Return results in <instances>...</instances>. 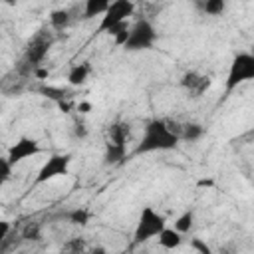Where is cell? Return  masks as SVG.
Returning <instances> with one entry per match:
<instances>
[{
	"label": "cell",
	"instance_id": "obj_1",
	"mask_svg": "<svg viewBox=\"0 0 254 254\" xmlns=\"http://www.w3.org/2000/svg\"><path fill=\"white\" fill-rule=\"evenodd\" d=\"M179 145V137L169 129L165 119H153L145 125L143 137L135 149V155L153 153V151H171Z\"/></svg>",
	"mask_w": 254,
	"mask_h": 254
},
{
	"label": "cell",
	"instance_id": "obj_2",
	"mask_svg": "<svg viewBox=\"0 0 254 254\" xmlns=\"http://www.w3.org/2000/svg\"><path fill=\"white\" fill-rule=\"evenodd\" d=\"M254 79V56L248 52H240L234 56L228 75H226V93L236 89L240 83Z\"/></svg>",
	"mask_w": 254,
	"mask_h": 254
},
{
	"label": "cell",
	"instance_id": "obj_3",
	"mask_svg": "<svg viewBox=\"0 0 254 254\" xmlns=\"http://www.w3.org/2000/svg\"><path fill=\"white\" fill-rule=\"evenodd\" d=\"M163 228H165V216L155 212L151 206H145L141 210V216H139V222L135 228L133 244H143V242L155 238Z\"/></svg>",
	"mask_w": 254,
	"mask_h": 254
},
{
	"label": "cell",
	"instance_id": "obj_4",
	"mask_svg": "<svg viewBox=\"0 0 254 254\" xmlns=\"http://www.w3.org/2000/svg\"><path fill=\"white\" fill-rule=\"evenodd\" d=\"M157 40V32L149 20L135 22L133 28H129L127 42L123 44V50L127 52H139V50H151Z\"/></svg>",
	"mask_w": 254,
	"mask_h": 254
},
{
	"label": "cell",
	"instance_id": "obj_5",
	"mask_svg": "<svg viewBox=\"0 0 254 254\" xmlns=\"http://www.w3.org/2000/svg\"><path fill=\"white\" fill-rule=\"evenodd\" d=\"M133 10H135V4L131 0H115V2H109V8L105 10V14L101 16V22L97 26V34H105L115 24L125 22V18L133 14Z\"/></svg>",
	"mask_w": 254,
	"mask_h": 254
},
{
	"label": "cell",
	"instance_id": "obj_6",
	"mask_svg": "<svg viewBox=\"0 0 254 254\" xmlns=\"http://www.w3.org/2000/svg\"><path fill=\"white\" fill-rule=\"evenodd\" d=\"M69 163H71V155L69 153H65V155H52L42 165V169L38 171V175L34 179V185H42V183H48V181H52L56 177L67 175Z\"/></svg>",
	"mask_w": 254,
	"mask_h": 254
},
{
	"label": "cell",
	"instance_id": "obj_7",
	"mask_svg": "<svg viewBox=\"0 0 254 254\" xmlns=\"http://www.w3.org/2000/svg\"><path fill=\"white\" fill-rule=\"evenodd\" d=\"M50 46H52V36H50L46 30H40V32L28 42V48H26V62L36 69L38 64H42V60L46 58Z\"/></svg>",
	"mask_w": 254,
	"mask_h": 254
},
{
	"label": "cell",
	"instance_id": "obj_8",
	"mask_svg": "<svg viewBox=\"0 0 254 254\" xmlns=\"http://www.w3.org/2000/svg\"><path fill=\"white\" fill-rule=\"evenodd\" d=\"M40 151H42V149H40V143H38L36 139H32V137H20V139L8 149L6 159H8V163L14 167V165L22 163L24 159L38 155Z\"/></svg>",
	"mask_w": 254,
	"mask_h": 254
},
{
	"label": "cell",
	"instance_id": "obj_9",
	"mask_svg": "<svg viewBox=\"0 0 254 254\" xmlns=\"http://www.w3.org/2000/svg\"><path fill=\"white\" fill-rule=\"evenodd\" d=\"M181 85L189 91V97H200L208 87H210V79L206 75H200L196 71H187L181 77Z\"/></svg>",
	"mask_w": 254,
	"mask_h": 254
},
{
	"label": "cell",
	"instance_id": "obj_10",
	"mask_svg": "<svg viewBox=\"0 0 254 254\" xmlns=\"http://www.w3.org/2000/svg\"><path fill=\"white\" fill-rule=\"evenodd\" d=\"M157 236H159V246L169 248V250H173V248L181 246V242H183V236H181L175 228H167V226H165Z\"/></svg>",
	"mask_w": 254,
	"mask_h": 254
},
{
	"label": "cell",
	"instance_id": "obj_11",
	"mask_svg": "<svg viewBox=\"0 0 254 254\" xmlns=\"http://www.w3.org/2000/svg\"><path fill=\"white\" fill-rule=\"evenodd\" d=\"M87 75H89V64L83 62V64H77V65H73L69 69L67 81H69V85H83L85 79H87Z\"/></svg>",
	"mask_w": 254,
	"mask_h": 254
},
{
	"label": "cell",
	"instance_id": "obj_12",
	"mask_svg": "<svg viewBox=\"0 0 254 254\" xmlns=\"http://www.w3.org/2000/svg\"><path fill=\"white\" fill-rule=\"evenodd\" d=\"M127 135H129V125H127V123H121V121H117V123L109 125V137H111V141H109V143L125 147Z\"/></svg>",
	"mask_w": 254,
	"mask_h": 254
},
{
	"label": "cell",
	"instance_id": "obj_13",
	"mask_svg": "<svg viewBox=\"0 0 254 254\" xmlns=\"http://www.w3.org/2000/svg\"><path fill=\"white\" fill-rule=\"evenodd\" d=\"M109 8V2L107 0H87L85 2V6H83V20H89V18H93V16H103L105 14V10Z\"/></svg>",
	"mask_w": 254,
	"mask_h": 254
},
{
	"label": "cell",
	"instance_id": "obj_14",
	"mask_svg": "<svg viewBox=\"0 0 254 254\" xmlns=\"http://www.w3.org/2000/svg\"><path fill=\"white\" fill-rule=\"evenodd\" d=\"M202 135H204V127H202L200 123H185V125H181V135H179V139L192 143V141H198Z\"/></svg>",
	"mask_w": 254,
	"mask_h": 254
},
{
	"label": "cell",
	"instance_id": "obj_15",
	"mask_svg": "<svg viewBox=\"0 0 254 254\" xmlns=\"http://www.w3.org/2000/svg\"><path fill=\"white\" fill-rule=\"evenodd\" d=\"M123 159H125V147L107 143L105 155H103V163L105 165H119V163H123Z\"/></svg>",
	"mask_w": 254,
	"mask_h": 254
},
{
	"label": "cell",
	"instance_id": "obj_16",
	"mask_svg": "<svg viewBox=\"0 0 254 254\" xmlns=\"http://www.w3.org/2000/svg\"><path fill=\"white\" fill-rule=\"evenodd\" d=\"M69 20H71V16H69V10H54L52 14H50V24L56 28V30H64L67 24H69Z\"/></svg>",
	"mask_w": 254,
	"mask_h": 254
},
{
	"label": "cell",
	"instance_id": "obj_17",
	"mask_svg": "<svg viewBox=\"0 0 254 254\" xmlns=\"http://www.w3.org/2000/svg\"><path fill=\"white\" fill-rule=\"evenodd\" d=\"M71 224H77V226H85L89 222V212L85 208H73V210H67L64 214Z\"/></svg>",
	"mask_w": 254,
	"mask_h": 254
},
{
	"label": "cell",
	"instance_id": "obj_18",
	"mask_svg": "<svg viewBox=\"0 0 254 254\" xmlns=\"http://www.w3.org/2000/svg\"><path fill=\"white\" fill-rule=\"evenodd\" d=\"M192 222H194V212H192V210H187V212H183V214L175 220V230H177L179 234H185V232L190 230Z\"/></svg>",
	"mask_w": 254,
	"mask_h": 254
},
{
	"label": "cell",
	"instance_id": "obj_19",
	"mask_svg": "<svg viewBox=\"0 0 254 254\" xmlns=\"http://www.w3.org/2000/svg\"><path fill=\"white\" fill-rule=\"evenodd\" d=\"M198 6H200L202 12H206L210 16H218V14L224 12L226 2L224 0H206V2H198Z\"/></svg>",
	"mask_w": 254,
	"mask_h": 254
},
{
	"label": "cell",
	"instance_id": "obj_20",
	"mask_svg": "<svg viewBox=\"0 0 254 254\" xmlns=\"http://www.w3.org/2000/svg\"><path fill=\"white\" fill-rule=\"evenodd\" d=\"M40 93L44 95V97H48V99H54V101H64L65 99V95H67V91L65 89H62V87H52V85H44V87H40Z\"/></svg>",
	"mask_w": 254,
	"mask_h": 254
},
{
	"label": "cell",
	"instance_id": "obj_21",
	"mask_svg": "<svg viewBox=\"0 0 254 254\" xmlns=\"http://www.w3.org/2000/svg\"><path fill=\"white\" fill-rule=\"evenodd\" d=\"M42 236V226L40 222H30L24 230H22V238L24 240H40Z\"/></svg>",
	"mask_w": 254,
	"mask_h": 254
},
{
	"label": "cell",
	"instance_id": "obj_22",
	"mask_svg": "<svg viewBox=\"0 0 254 254\" xmlns=\"http://www.w3.org/2000/svg\"><path fill=\"white\" fill-rule=\"evenodd\" d=\"M81 252H83V240L81 238H73L62 248V254H81Z\"/></svg>",
	"mask_w": 254,
	"mask_h": 254
},
{
	"label": "cell",
	"instance_id": "obj_23",
	"mask_svg": "<svg viewBox=\"0 0 254 254\" xmlns=\"http://www.w3.org/2000/svg\"><path fill=\"white\" fill-rule=\"evenodd\" d=\"M10 177H12V165L8 163L6 157H0V187L6 185L10 181Z\"/></svg>",
	"mask_w": 254,
	"mask_h": 254
},
{
	"label": "cell",
	"instance_id": "obj_24",
	"mask_svg": "<svg viewBox=\"0 0 254 254\" xmlns=\"http://www.w3.org/2000/svg\"><path fill=\"white\" fill-rule=\"evenodd\" d=\"M190 246L198 252V254H212V250H210V246L202 240V238H192L190 240Z\"/></svg>",
	"mask_w": 254,
	"mask_h": 254
},
{
	"label": "cell",
	"instance_id": "obj_25",
	"mask_svg": "<svg viewBox=\"0 0 254 254\" xmlns=\"http://www.w3.org/2000/svg\"><path fill=\"white\" fill-rule=\"evenodd\" d=\"M10 228H12V226H10V222H8V220H2V218H0V244H2L4 240H6V236H8Z\"/></svg>",
	"mask_w": 254,
	"mask_h": 254
},
{
	"label": "cell",
	"instance_id": "obj_26",
	"mask_svg": "<svg viewBox=\"0 0 254 254\" xmlns=\"http://www.w3.org/2000/svg\"><path fill=\"white\" fill-rule=\"evenodd\" d=\"M73 135H75L77 139L87 137V127H85L83 123H75V125H73Z\"/></svg>",
	"mask_w": 254,
	"mask_h": 254
},
{
	"label": "cell",
	"instance_id": "obj_27",
	"mask_svg": "<svg viewBox=\"0 0 254 254\" xmlns=\"http://www.w3.org/2000/svg\"><path fill=\"white\" fill-rule=\"evenodd\" d=\"M77 111H79V113H89V111H91V103H89V101H81V103L77 105Z\"/></svg>",
	"mask_w": 254,
	"mask_h": 254
},
{
	"label": "cell",
	"instance_id": "obj_28",
	"mask_svg": "<svg viewBox=\"0 0 254 254\" xmlns=\"http://www.w3.org/2000/svg\"><path fill=\"white\" fill-rule=\"evenodd\" d=\"M34 73H36L38 79H46V77H48V69H44V67H36Z\"/></svg>",
	"mask_w": 254,
	"mask_h": 254
},
{
	"label": "cell",
	"instance_id": "obj_29",
	"mask_svg": "<svg viewBox=\"0 0 254 254\" xmlns=\"http://www.w3.org/2000/svg\"><path fill=\"white\" fill-rule=\"evenodd\" d=\"M196 187H214V181L212 179H200L196 183Z\"/></svg>",
	"mask_w": 254,
	"mask_h": 254
},
{
	"label": "cell",
	"instance_id": "obj_30",
	"mask_svg": "<svg viewBox=\"0 0 254 254\" xmlns=\"http://www.w3.org/2000/svg\"><path fill=\"white\" fill-rule=\"evenodd\" d=\"M58 105H60V109H62V111H64V113H69V109H71V105H69V103H67V101H60V103H58Z\"/></svg>",
	"mask_w": 254,
	"mask_h": 254
},
{
	"label": "cell",
	"instance_id": "obj_31",
	"mask_svg": "<svg viewBox=\"0 0 254 254\" xmlns=\"http://www.w3.org/2000/svg\"><path fill=\"white\" fill-rule=\"evenodd\" d=\"M89 254H107V250H105L103 246H95V248L89 250Z\"/></svg>",
	"mask_w": 254,
	"mask_h": 254
}]
</instances>
